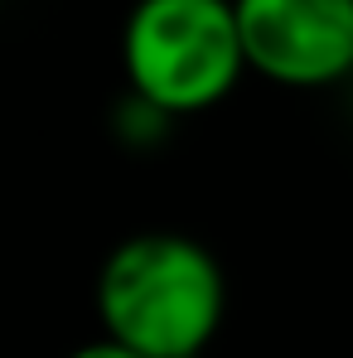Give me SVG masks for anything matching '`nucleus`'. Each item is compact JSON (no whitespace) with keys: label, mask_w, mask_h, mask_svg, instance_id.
<instances>
[{"label":"nucleus","mask_w":353,"mask_h":358,"mask_svg":"<svg viewBox=\"0 0 353 358\" xmlns=\"http://www.w3.org/2000/svg\"><path fill=\"white\" fill-rule=\"evenodd\" d=\"M131 97L160 117L218 107L247 68L237 0H136L121 29Z\"/></svg>","instance_id":"obj_2"},{"label":"nucleus","mask_w":353,"mask_h":358,"mask_svg":"<svg viewBox=\"0 0 353 358\" xmlns=\"http://www.w3.org/2000/svg\"><path fill=\"white\" fill-rule=\"evenodd\" d=\"M228 310L223 266L184 233H136L117 242L97 271L102 334L145 358H199Z\"/></svg>","instance_id":"obj_1"},{"label":"nucleus","mask_w":353,"mask_h":358,"mask_svg":"<svg viewBox=\"0 0 353 358\" xmlns=\"http://www.w3.org/2000/svg\"><path fill=\"white\" fill-rule=\"evenodd\" d=\"M68 358H145L141 349H131V344H121L112 334H102V339H87V344H78Z\"/></svg>","instance_id":"obj_4"},{"label":"nucleus","mask_w":353,"mask_h":358,"mask_svg":"<svg viewBox=\"0 0 353 358\" xmlns=\"http://www.w3.org/2000/svg\"><path fill=\"white\" fill-rule=\"evenodd\" d=\"M247 68L281 87L353 78V0H237Z\"/></svg>","instance_id":"obj_3"}]
</instances>
